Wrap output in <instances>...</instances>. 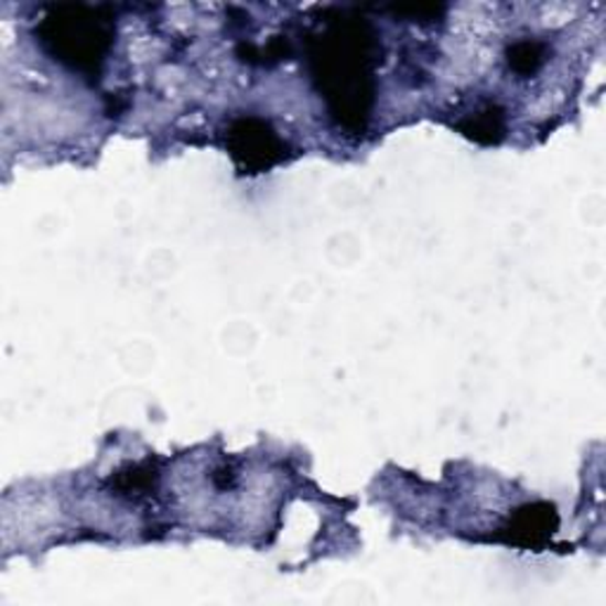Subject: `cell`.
Wrapping results in <instances>:
<instances>
[{
  "mask_svg": "<svg viewBox=\"0 0 606 606\" xmlns=\"http://www.w3.org/2000/svg\"><path fill=\"white\" fill-rule=\"evenodd\" d=\"M100 12L84 6L53 8L41 24V41L65 65L98 74L111 43V22Z\"/></svg>",
  "mask_w": 606,
  "mask_h": 606,
  "instance_id": "obj_1",
  "label": "cell"
},
{
  "mask_svg": "<svg viewBox=\"0 0 606 606\" xmlns=\"http://www.w3.org/2000/svg\"><path fill=\"white\" fill-rule=\"evenodd\" d=\"M232 156L245 169L263 171L282 159V142L259 119H239L230 126Z\"/></svg>",
  "mask_w": 606,
  "mask_h": 606,
  "instance_id": "obj_2",
  "label": "cell"
},
{
  "mask_svg": "<svg viewBox=\"0 0 606 606\" xmlns=\"http://www.w3.org/2000/svg\"><path fill=\"white\" fill-rule=\"evenodd\" d=\"M545 53H548V47L538 41H517L507 53L509 67H512L521 76H529L540 69L542 62H545Z\"/></svg>",
  "mask_w": 606,
  "mask_h": 606,
  "instance_id": "obj_3",
  "label": "cell"
},
{
  "mask_svg": "<svg viewBox=\"0 0 606 606\" xmlns=\"http://www.w3.org/2000/svg\"><path fill=\"white\" fill-rule=\"evenodd\" d=\"M465 131L472 138H476L478 142H498V138L505 131L502 115H500V111L496 107H488V109L476 111V115L467 121Z\"/></svg>",
  "mask_w": 606,
  "mask_h": 606,
  "instance_id": "obj_4",
  "label": "cell"
}]
</instances>
